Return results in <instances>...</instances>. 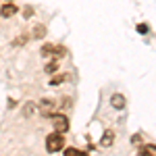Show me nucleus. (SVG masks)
<instances>
[{
    "label": "nucleus",
    "mask_w": 156,
    "mask_h": 156,
    "mask_svg": "<svg viewBox=\"0 0 156 156\" xmlns=\"http://www.w3.org/2000/svg\"><path fill=\"white\" fill-rule=\"evenodd\" d=\"M52 100H42V104H40V108H42V115L44 117H48L50 119V115H52Z\"/></svg>",
    "instance_id": "39448f33"
},
{
    "label": "nucleus",
    "mask_w": 156,
    "mask_h": 156,
    "mask_svg": "<svg viewBox=\"0 0 156 156\" xmlns=\"http://www.w3.org/2000/svg\"><path fill=\"white\" fill-rule=\"evenodd\" d=\"M46 150H48L50 154L65 150V135H62V133H58V131L50 133L48 137H46Z\"/></svg>",
    "instance_id": "f257e3e1"
},
{
    "label": "nucleus",
    "mask_w": 156,
    "mask_h": 156,
    "mask_svg": "<svg viewBox=\"0 0 156 156\" xmlns=\"http://www.w3.org/2000/svg\"><path fill=\"white\" fill-rule=\"evenodd\" d=\"M65 79H67V75H56V77H52V79H50V85H60Z\"/></svg>",
    "instance_id": "9b49d317"
},
{
    "label": "nucleus",
    "mask_w": 156,
    "mask_h": 156,
    "mask_svg": "<svg viewBox=\"0 0 156 156\" xmlns=\"http://www.w3.org/2000/svg\"><path fill=\"white\" fill-rule=\"evenodd\" d=\"M31 110H34V106H31V104H27V106H25V115H29Z\"/></svg>",
    "instance_id": "dca6fc26"
},
{
    "label": "nucleus",
    "mask_w": 156,
    "mask_h": 156,
    "mask_svg": "<svg viewBox=\"0 0 156 156\" xmlns=\"http://www.w3.org/2000/svg\"><path fill=\"white\" fill-rule=\"evenodd\" d=\"M44 71H46V73H56V71H58V62H56V60H50Z\"/></svg>",
    "instance_id": "9d476101"
},
{
    "label": "nucleus",
    "mask_w": 156,
    "mask_h": 156,
    "mask_svg": "<svg viewBox=\"0 0 156 156\" xmlns=\"http://www.w3.org/2000/svg\"><path fill=\"white\" fill-rule=\"evenodd\" d=\"M65 156H79L77 148H65Z\"/></svg>",
    "instance_id": "f8f14e48"
},
{
    "label": "nucleus",
    "mask_w": 156,
    "mask_h": 156,
    "mask_svg": "<svg viewBox=\"0 0 156 156\" xmlns=\"http://www.w3.org/2000/svg\"><path fill=\"white\" fill-rule=\"evenodd\" d=\"M137 31H140V34H146V31H148V25H137Z\"/></svg>",
    "instance_id": "2eb2a0df"
},
{
    "label": "nucleus",
    "mask_w": 156,
    "mask_h": 156,
    "mask_svg": "<svg viewBox=\"0 0 156 156\" xmlns=\"http://www.w3.org/2000/svg\"><path fill=\"white\" fill-rule=\"evenodd\" d=\"M23 15H25V19H29V17L34 15V9H31V6H25V9H23Z\"/></svg>",
    "instance_id": "4468645a"
},
{
    "label": "nucleus",
    "mask_w": 156,
    "mask_h": 156,
    "mask_svg": "<svg viewBox=\"0 0 156 156\" xmlns=\"http://www.w3.org/2000/svg\"><path fill=\"white\" fill-rule=\"evenodd\" d=\"M15 12H17V6H15L12 2H6V4L0 9V17H4V19H11Z\"/></svg>",
    "instance_id": "7ed1b4c3"
},
{
    "label": "nucleus",
    "mask_w": 156,
    "mask_h": 156,
    "mask_svg": "<svg viewBox=\"0 0 156 156\" xmlns=\"http://www.w3.org/2000/svg\"><path fill=\"white\" fill-rule=\"evenodd\" d=\"M46 36V27L44 25H36L34 27V37H44Z\"/></svg>",
    "instance_id": "6e6552de"
},
{
    "label": "nucleus",
    "mask_w": 156,
    "mask_h": 156,
    "mask_svg": "<svg viewBox=\"0 0 156 156\" xmlns=\"http://www.w3.org/2000/svg\"><path fill=\"white\" fill-rule=\"evenodd\" d=\"M50 119H52V123H54V129H56L58 133H65L67 129H69V121H67V117H65V115L52 112V115H50Z\"/></svg>",
    "instance_id": "f03ea898"
},
{
    "label": "nucleus",
    "mask_w": 156,
    "mask_h": 156,
    "mask_svg": "<svg viewBox=\"0 0 156 156\" xmlns=\"http://www.w3.org/2000/svg\"><path fill=\"white\" fill-rule=\"evenodd\" d=\"M54 54V46L52 44H44L42 46V56H52Z\"/></svg>",
    "instance_id": "1a4fd4ad"
},
{
    "label": "nucleus",
    "mask_w": 156,
    "mask_h": 156,
    "mask_svg": "<svg viewBox=\"0 0 156 156\" xmlns=\"http://www.w3.org/2000/svg\"><path fill=\"white\" fill-rule=\"evenodd\" d=\"M65 54H67V50L62 46H54V56H65Z\"/></svg>",
    "instance_id": "ddd939ff"
},
{
    "label": "nucleus",
    "mask_w": 156,
    "mask_h": 156,
    "mask_svg": "<svg viewBox=\"0 0 156 156\" xmlns=\"http://www.w3.org/2000/svg\"><path fill=\"white\" fill-rule=\"evenodd\" d=\"M137 156H156V146H152V144L142 146L140 152H137Z\"/></svg>",
    "instance_id": "20e7f679"
},
{
    "label": "nucleus",
    "mask_w": 156,
    "mask_h": 156,
    "mask_svg": "<svg viewBox=\"0 0 156 156\" xmlns=\"http://www.w3.org/2000/svg\"><path fill=\"white\" fill-rule=\"evenodd\" d=\"M9 2H12V0H9Z\"/></svg>",
    "instance_id": "f3484780"
},
{
    "label": "nucleus",
    "mask_w": 156,
    "mask_h": 156,
    "mask_svg": "<svg viewBox=\"0 0 156 156\" xmlns=\"http://www.w3.org/2000/svg\"><path fill=\"white\" fill-rule=\"evenodd\" d=\"M110 104H112V106L115 108H125V98H123V94H115V96L110 98Z\"/></svg>",
    "instance_id": "423d86ee"
},
{
    "label": "nucleus",
    "mask_w": 156,
    "mask_h": 156,
    "mask_svg": "<svg viewBox=\"0 0 156 156\" xmlns=\"http://www.w3.org/2000/svg\"><path fill=\"white\" fill-rule=\"evenodd\" d=\"M112 142H115V133H112V131H104V135H102V142H100V144L106 148V146H110Z\"/></svg>",
    "instance_id": "0eeeda50"
}]
</instances>
